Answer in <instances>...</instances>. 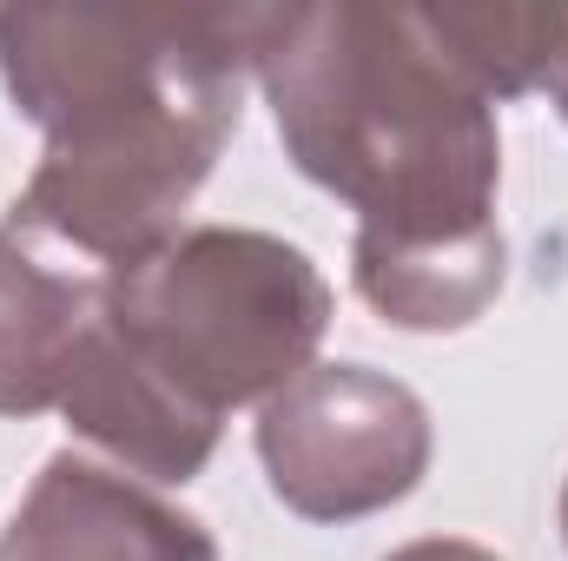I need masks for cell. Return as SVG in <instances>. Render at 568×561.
Returning <instances> with one entry per match:
<instances>
[{"instance_id": "cell-4", "label": "cell", "mask_w": 568, "mask_h": 561, "mask_svg": "<svg viewBox=\"0 0 568 561\" xmlns=\"http://www.w3.org/2000/svg\"><path fill=\"white\" fill-rule=\"evenodd\" d=\"M258 462L291 516L357 522L424 482L429 410L371 364H311L258 404Z\"/></svg>"}, {"instance_id": "cell-12", "label": "cell", "mask_w": 568, "mask_h": 561, "mask_svg": "<svg viewBox=\"0 0 568 561\" xmlns=\"http://www.w3.org/2000/svg\"><path fill=\"white\" fill-rule=\"evenodd\" d=\"M562 542H568V482H562Z\"/></svg>"}, {"instance_id": "cell-1", "label": "cell", "mask_w": 568, "mask_h": 561, "mask_svg": "<svg viewBox=\"0 0 568 561\" xmlns=\"http://www.w3.org/2000/svg\"><path fill=\"white\" fill-rule=\"evenodd\" d=\"M272 7H0V80L47 133L7 225L106 272L165 245L239 133Z\"/></svg>"}, {"instance_id": "cell-6", "label": "cell", "mask_w": 568, "mask_h": 561, "mask_svg": "<svg viewBox=\"0 0 568 561\" xmlns=\"http://www.w3.org/2000/svg\"><path fill=\"white\" fill-rule=\"evenodd\" d=\"M60 417L73 422V436L106 449L140 482H192L219 449V422L199 417L192 404H179L140 357H126L106 337L100 317H93V330H87V344L73 357Z\"/></svg>"}, {"instance_id": "cell-10", "label": "cell", "mask_w": 568, "mask_h": 561, "mask_svg": "<svg viewBox=\"0 0 568 561\" xmlns=\"http://www.w3.org/2000/svg\"><path fill=\"white\" fill-rule=\"evenodd\" d=\"M384 561H503L496 549H483V542H456V536H429V542H404L397 555Z\"/></svg>"}, {"instance_id": "cell-2", "label": "cell", "mask_w": 568, "mask_h": 561, "mask_svg": "<svg viewBox=\"0 0 568 561\" xmlns=\"http://www.w3.org/2000/svg\"><path fill=\"white\" fill-rule=\"evenodd\" d=\"M258 86L291 165L357 212V245L496 238V106L429 40L424 7H272Z\"/></svg>"}, {"instance_id": "cell-7", "label": "cell", "mask_w": 568, "mask_h": 561, "mask_svg": "<svg viewBox=\"0 0 568 561\" xmlns=\"http://www.w3.org/2000/svg\"><path fill=\"white\" fill-rule=\"evenodd\" d=\"M100 317V290L40 265L0 232V417L60 410L73 357Z\"/></svg>"}, {"instance_id": "cell-3", "label": "cell", "mask_w": 568, "mask_h": 561, "mask_svg": "<svg viewBox=\"0 0 568 561\" xmlns=\"http://www.w3.org/2000/svg\"><path fill=\"white\" fill-rule=\"evenodd\" d=\"M93 290L106 337L212 422L239 404H272L304 377L331 324L324 272L297 245L245 225L172 232Z\"/></svg>"}, {"instance_id": "cell-11", "label": "cell", "mask_w": 568, "mask_h": 561, "mask_svg": "<svg viewBox=\"0 0 568 561\" xmlns=\"http://www.w3.org/2000/svg\"><path fill=\"white\" fill-rule=\"evenodd\" d=\"M542 86H549V100L562 106V120H568V33H562V53H556V67H549V80H542Z\"/></svg>"}, {"instance_id": "cell-9", "label": "cell", "mask_w": 568, "mask_h": 561, "mask_svg": "<svg viewBox=\"0 0 568 561\" xmlns=\"http://www.w3.org/2000/svg\"><path fill=\"white\" fill-rule=\"evenodd\" d=\"M424 27L456 60V73L496 106L549 80L568 33V7H424Z\"/></svg>"}, {"instance_id": "cell-5", "label": "cell", "mask_w": 568, "mask_h": 561, "mask_svg": "<svg viewBox=\"0 0 568 561\" xmlns=\"http://www.w3.org/2000/svg\"><path fill=\"white\" fill-rule=\"evenodd\" d=\"M0 561H219V542L145 482L67 449L7 516Z\"/></svg>"}, {"instance_id": "cell-8", "label": "cell", "mask_w": 568, "mask_h": 561, "mask_svg": "<svg viewBox=\"0 0 568 561\" xmlns=\"http://www.w3.org/2000/svg\"><path fill=\"white\" fill-rule=\"evenodd\" d=\"M509 272V245L476 238V245H357L351 252V278L357 297L390 317L397 330H463L489 310V297L503 290Z\"/></svg>"}]
</instances>
